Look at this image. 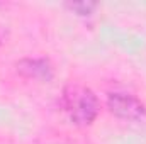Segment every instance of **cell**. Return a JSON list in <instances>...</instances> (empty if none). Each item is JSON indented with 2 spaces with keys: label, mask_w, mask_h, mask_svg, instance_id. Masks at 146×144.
I'll use <instances>...</instances> for the list:
<instances>
[{
  "label": "cell",
  "mask_w": 146,
  "mask_h": 144,
  "mask_svg": "<svg viewBox=\"0 0 146 144\" xmlns=\"http://www.w3.org/2000/svg\"><path fill=\"white\" fill-rule=\"evenodd\" d=\"M63 108L75 126H90L100 110L97 95L82 83H68L63 90Z\"/></svg>",
  "instance_id": "cell-1"
},
{
  "label": "cell",
  "mask_w": 146,
  "mask_h": 144,
  "mask_svg": "<svg viewBox=\"0 0 146 144\" xmlns=\"http://www.w3.org/2000/svg\"><path fill=\"white\" fill-rule=\"evenodd\" d=\"M107 108L112 115L129 122H139L146 117L145 104L131 93L112 92L107 95Z\"/></svg>",
  "instance_id": "cell-2"
},
{
  "label": "cell",
  "mask_w": 146,
  "mask_h": 144,
  "mask_svg": "<svg viewBox=\"0 0 146 144\" xmlns=\"http://www.w3.org/2000/svg\"><path fill=\"white\" fill-rule=\"evenodd\" d=\"M17 71L26 78L49 81L53 78V66L44 58H26L17 63Z\"/></svg>",
  "instance_id": "cell-3"
},
{
  "label": "cell",
  "mask_w": 146,
  "mask_h": 144,
  "mask_svg": "<svg viewBox=\"0 0 146 144\" xmlns=\"http://www.w3.org/2000/svg\"><path fill=\"white\" fill-rule=\"evenodd\" d=\"M66 7L75 12L76 15H82V17H88L94 14V10L97 9V3L94 2H73V3H66Z\"/></svg>",
  "instance_id": "cell-4"
}]
</instances>
